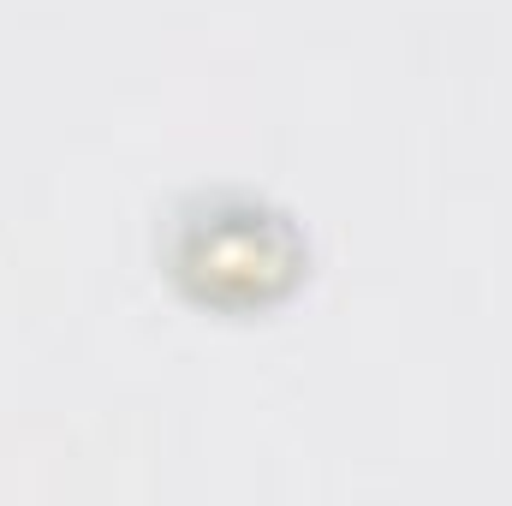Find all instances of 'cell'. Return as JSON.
<instances>
[{
	"label": "cell",
	"instance_id": "6da1fadb",
	"mask_svg": "<svg viewBox=\"0 0 512 506\" xmlns=\"http://www.w3.org/2000/svg\"><path fill=\"white\" fill-rule=\"evenodd\" d=\"M161 268L179 280L191 304L251 316L298 292L310 245L304 233L245 191H203L173 209L167 239H161Z\"/></svg>",
	"mask_w": 512,
	"mask_h": 506
}]
</instances>
